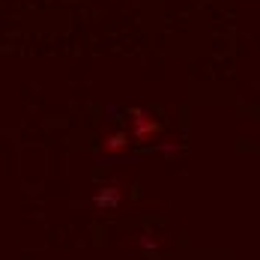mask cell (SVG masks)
<instances>
[{
  "label": "cell",
  "mask_w": 260,
  "mask_h": 260,
  "mask_svg": "<svg viewBox=\"0 0 260 260\" xmlns=\"http://www.w3.org/2000/svg\"><path fill=\"white\" fill-rule=\"evenodd\" d=\"M129 141H138V144H150L161 135V120H158L153 111L147 108H132L129 111Z\"/></svg>",
  "instance_id": "1"
},
{
  "label": "cell",
  "mask_w": 260,
  "mask_h": 260,
  "mask_svg": "<svg viewBox=\"0 0 260 260\" xmlns=\"http://www.w3.org/2000/svg\"><path fill=\"white\" fill-rule=\"evenodd\" d=\"M129 135L126 132H114V135H108L105 138V153H111V156H117V153H123V150H129Z\"/></svg>",
  "instance_id": "2"
},
{
  "label": "cell",
  "mask_w": 260,
  "mask_h": 260,
  "mask_svg": "<svg viewBox=\"0 0 260 260\" xmlns=\"http://www.w3.org/2000/svg\"><path fill=\"white\" fill-rule=\"evenodd\" d=\"M117 201H120V188L117 185H108V188H102L96 194V204H105V207H114Z\"/></svg>",
  "instance_id": "3"
}]
</instances>
